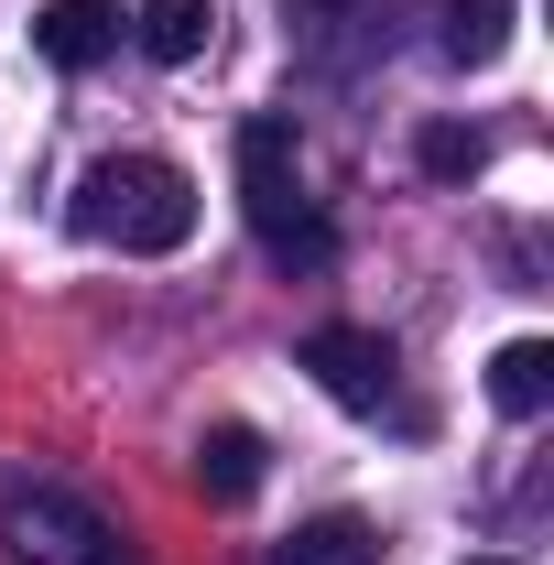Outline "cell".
Instances as JSON below:
<instances>
[{
  "label": "cell",
  "instance_id": "1",
  "mask_svg": "<svg viewBox=\"0 0 554 565\" xmlns=\"http://www.w3.org/2000/svg\"><path fill=\"white\" fill-rule=\"evenodd\" d=\"M76 228L98 239V250H185L196 239V174L185 163H163V152H109V163H87V185H76Z\"/></svg>",
  "mask_w": 554,
  "mask_h": 565
},
{
  "label": "cell",
  "instance_id": "2",
  "mask_svg": "<svg viewBox=\"0 0 554 565\" xmlns=\"http://www.w3.org/2000/svg\"><path fill=\"white\" fill-rule=\"evenodd\" d=\"M239 217H251V239L283 273H327L338 262V228L316 217L305 163H294V120H239Z\"/></svg>",
  "mask_w": 554,
  "mask_h": 565
},
{
  "label": "cell",
  "instance_id": "3",
  "mask_svg": "<svg viewBox=\"0 0 554 565\" xmlns=\"http://www.w3.org/2000/svg\"><path fill=\"white\" fill-rule=\"evenodd\" d=\"M0 555L11 565H131V544H120V522H109L98 500L33 479V490L0 500Z\"/></svg>",
  "mask_w": 554,
  "mask_h": 565
},
{
  "label": "cell",
  "instance_id": "4",
  "mask_svg": "<svg viewBox=\"0 0 554 565\" xmlns=\"http://www.w3.org/2000/svg\"><path fill=\"white\" fill-rule=\"evenodd\" d=\"M294 359L316 370V392H327V403H348V414H381V403H392V381H403L392 338H370V327H316Z\"/></svg>",
  "mask_w": 554,
  "mask_h": 565
},
{
  "label": "cell",
  "instance_id": "5",
  "mask_svg": "<svg viewBox=\"0 0 554 565\" xmlns=\"http://www.w3.org/2000/svg\"><path fill=\"white\" fill-rule=\"evenodd\" d=\"M109 44H120V0H44L33 11V55L66 66V76H87Z\"/></svg>",
  "mask_w": 554,
  "mask_h": 565
},
{
  "label": "cell",
  "instance_id": "6",
  "mask_svg": "<svg viewBox=\"0 0 554 565\" xmlns=\"http://www.w3.org/2000/svg\"><path fill=\"white\" fill-rule=\"evenodd\" d=\"M196 490H207L217 511H239V500L262 490V435H251V424H207V435H196Z\"/></svg>",
  "mask_w": 554,
  "mask_h": 565
},
{
  "label": "cell",
  "instance_id": "7",
  "mask_svg": "<svg viewBox=\"0 0 554 565\" xmlns=\"http://www.w3.org/2000/svg\"><path fill=\"white\" fill-rule=\"evenodd\" d=\"M131 33H141V55H152V66H196V55H207V33H217V0H141Z\"/></svg>",
  "mask_w": 554,
  "mask_h": 565
},
{
  "label": "cell",
  "instance_id": "8",
  "mask_svg": "<svg viewBox=\"0 0 554 565\" xmlns=\"http://www.w3.org/2000/svg\"><path fill=\"white\" fill-rule=\"evenodd\" d=\"M273 565H381V533H370L359 511H316V522H294V533H283Z\"/></svg>",
  "mask_w": 554,
  "mask_h": 565
},
{
  "label": "cell",
  "instance_id": "9",
  "mask_svg": "<svg viewBox=\"0 0 554 565\" xmlns=\"http://www.w3.org/2000/svg\"><path fill=\"white\" fill-rule=\"evenodd\" d=\"M435 44L446 66H489L511 44V0H435Z\"/></svg>",
  "mask_w": 554,
  "mask_h": 565
},
{
  "label": "cell",
  "instance_id": "10",
  "mask_svg": "<svg viewBox=\"0 0 554 565\" xmlns=\"http://www.w3.org/2000/svg\"><path fill=\"white\" fill-rule=\"evenodd\" d=\"M489 403H500V414H544L554 403V349L544 338H511V349L489 359Z\"/></svg>",
  "mask_w": 554,
  "mask_h": 565
},
{
  "label": "cell",
  "instance_id": "11",
  "mask_svg": "<svg viewBox=\"0 0 554 565\" xmlns=\"http://www.w3.org/2000/svg\"><path fill=\"white\" fill-rule=\"evenodd\" d=\"M414 152H424V174H435V185H468V174L489 163V152H479V131H457V120H435Z\"/></svg>",
  "mask_w": 554,
  "mask_h": 565
},
{
  "label": "cell",
  "instance_id": "12",
  "mask_svg": "<svg viewBox=\"0 0 554 565\" xmlns=\"http://www.w3.org/2000/svg\"><path fill=\"white\" fill-rule=\"evenodd\" d=\"M479 565H511V555H479Z\"/></svg>",
  "mask_w": 554,
  "mask_h": 565
}]
</instances>
